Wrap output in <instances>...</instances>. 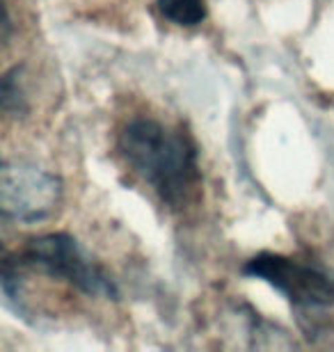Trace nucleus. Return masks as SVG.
<instances>
[{
  "mask_svg": "<svg viewBox=\"0 0 334 352\" xmlns=\"http://www.w3.org/2000/svg\"><path fill=\"white\" fill-rule=\"evenodd\" d=\"M62 181L58 174L25 160H5L0 170V208L7 220L41 222L58 210Z\"/></svg>",
  "mask_w": 334,
  "mask_h": 352,
  "instance_id": "nucleus-4",
  "label": "nucleus"
},
{
  "mask_svg": "<svg viewBox=\"0 0 334 352\" xmlns=\"http://www.w3.org/2000/svg\"><path fill=\"white\" fill-rule=\"evenodd\" d=\"M158 10L174 25H200L206 16V0H158Z\"/></svg>",
  "mask_w": 334,
  "mask_h": 352,
  "instance_id": "nucleus-5",
  "label": "nucleus"
},
{
  "mask_svg": "<svg viewBox=\"0 0 334 352\" xmlns=\"http://www.w3.org/2000/svg\"><path fill=\"white\" fill-rule=\"evenodd\" d=\"M117 146L126 167L165 206L179 210L195 199L202 181L200 160L195 142L183 129L138 117L122 131Z\"/></svg>",
  "mask_w": 334,
  "mask_h": 352,
  "instance_id": "nucleus-1",
  "label": "nucleus"
},
{
  "mask_svg": "<svg viewBox=\"0 0 334 352\" xmlns=\"http://www.w3.org/2000/svg\"><path fill=\"white\" fill-rule=\"evenodd\" d=\"M243 272L266 281L298 309L334 307V272L316 261L261 252L243 265Z\"/></svg>",
  "mask_w": 334,
  "mask_h": 352,
  "instance_id": "nucleus-3",
  "label": "nucleus"
},
{
  "mask_svg": "<svg viewBox=\"0 0 334 352\" xmlns=\"http://www.w3.org/2000/svg\"><path fill=\"white\" fill-rule=\"evenodd\" d=\"M17 263L67 281L90 298H117V286L108 272L69 234H46L25 243Z\"/></svg>",
  "mask_w": 334,
  "mask_h": 352,
  "instance_id": "nucleus-2",
  "label": "nucleus"
}]
</instances>
